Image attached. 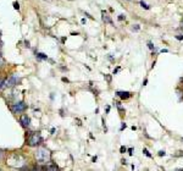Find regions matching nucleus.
Masks as SVG:
<instances>
[{"instance_id": "aec40b11", "label": "nucleus", "mask_w": 183, "mask_h": 171, "mask_svg": "<svg viewBox=\"0 0 183 171\" xmlns=\"http://www.w3.org/2000/svg\"><path fill=\"white\" fill-rule=\"evenodd\" d=\"M176 38L178 39V40H183V34H180V35H177Z\"/></svg>"}, {"instance_id": "a211bd4d", "label": "nucleus", "mask_w": 183, "mask_h": 171, "mask_svg": "<svg viewBox=\"0 0 183 171\" xmlns=\"http://www.w3.org/2000/svg\"><path fill=\"white\" fill-rule=\"evenodd\" d=\"M126 127H127V125H126V123H125V122H122V125H121V128H120V129H121V131H122V129H125Z\"/></svg>"}, {"instance_id": "f257e3e1", "label": "nucleus", "mask_w": 183, "mask_h": 171, "mask_svg": "<svg viewBox=\"0 0 183 171\" xmlns=\"http://www.w3.org/2000/svg\"><path fill=\"white\" fill-rule=\"evenodd\" d=\"M35 157H37V160L40 163H45L47 160H49L50 158V153H49V150H47L45 148H40L38 150V153L35 154Z\"/></svg>"}, {"instance_id": "423d86ee", "label": "nucleus", "mask_w": 183, "mask_h": 171, "mask_svg": "<svg viewBox=\"0 0 183 171\" xmlns=\"http://www.w3.org/2000/svg\"><path fill=\"white\" fill-rule=\"evenodd\" d=\"M20 122L22 123L23 127H28L29 126V117L27 115H22L21 119H20Z\"/></svg>"}, {"instance_id": "5701e85b", "label": "nucleus", "mask_w": 183, "mask_h": 171, "mask_svg": "<svg viewBox=\"0 0 183 171\" xmlns=\"http://www.w3.org/2000/svg\"><path fill=\"white\" fill-rule=\"evenodd\" d=\"M128 152H129V154L132 155V154H133V153H132V152H133V149H132V148H129V149H128Z\"/></svg>"}, {"instance_id": "20e7f679", "label": "nucleus", "mask_w": 183, "mask_h": 171, "mask_svg": "<svg viewBox=\"0 0 183 171\" xmlns=\"http://www.w3.org/2000/svg\"><path fill=\"white\" fill-rule=\"evenodd\" d=\"M26 108H27L26 103H24V102H18V103H16V104H14V105L11 106V110H12L14 112L18 114V112H22V111L26 110Z\"/></svg>"}, {"instance_id": "f3484780", "label": "nucleus", "mask_w": 183, "mask_h": 171, "mask_svg": "<svg viewBox=\"0 0 183 171\" xmlns=\"http://www.w3.org/2000/svg\"><path fill=\"white\" fill-rule=\"evenodd\" d=\"M14 7L16 9V10H18V9H20V5H18V3H14Z\"/></svg>"}, {"instance_id": "9b49d317", "label": "nucleus", "mask_w": 183, "mask_h": 171, "mask_svg": "<svg viewBox=\"0 0 183 171\" xmlns=\"http://www.w3.org/2000/svg\"><path fill=\"white\" fill-rule=\"evenodd\" d=\"M143 153H144V154H145L148 158H151V154L148 152V149H145V148H144V149H143Z\"/></svg>"}, {"instance_id": "7ed1b4c3", "label": "nucleus", "mask_w": 183, "mask_h": 171, "mask_svg": "<svg viewBox=\"0 0 183 171\" xmlns=\"http://www.w3.org/2000/svg\"><path fill=\"white\" fill-rule=\"evenodd\" d=\"M18 81L20 78L17 77V75H12V76H10L9 78L5 80V83H4V87H14V86H16L18 83Z\"/></svg>"}, {"instance_id": "0eeeda50", "label": "nucleus", "mask_w": 183, "mask_h": 171, "mask_svg": "<svg viewBox=\"0 0 183 171\" xmlns=\"http://www.w3.org/2000/svg\"><path fill=\"white\" fill-rule=\"evenodd\" d=\"M101 15H103V21H104V22H108V23H110V25H113L111 18L108 16V14H106L105 11H101Z\"/></svg>"}, {"instance_id": "a878e982", "label": "nucleus", "mask_w": 183, "mask_h": 171, "mask_svg": "<svg viewBox=\"0 0 183 171\" xmlns=\"http://www.w3.org/2000/svg\"><path fill=\"white\" fill-rule=\"evenodd\" d=\"M85 16H87V17H89V18H93V16H90L89 14H85Z\"/></svg>"}, {"instance_id": "b1692460", "label": "nucleus", "mask_w": 183, "mask_h": 171, "mask_svg": "<svg viewBox=\"0 0 183 171\" xmlns=\"http://www.w3.org/2000/svg\"><path fill=\"white\" fill-rule=\"evenodd\" d=\"M167 51H169L167 49H162V50H161V53H167Z\"/></svg>"}, {"instance_id": "4be33fe9", "label": "nucleus", "mask_w": 183, "mask_h": 171, "mask_svg": "<svg viewBox=\"0 0 183 171\" xmlns=\"http://www.w3.org/2000/svg\"><path fill=\"white\" fill-rule=\"evenodd\" d=\"M146 83H148V80H144V81H143V86H145Z\"/></svg>"}, {"instance_id": "393cba45", "label": "nucleus", "mask_w": 183, "mask_h": 171, "mask_svg": "<svg viewBox=\"0 0 183 171\" xmlns=\"http://www.w3.org/2000/svg\"><path fill=\"white\" fill-rule=\"evenodd\" d=\"M110 111V106H106V114H108Z\"/></svg>"}, {"instance_id": "6e6552de", "label": "nucleus", "mask_w": 183, "mask_h": 171, "mask_svg": "<svg viewBox=\"0 0 183 171\" xmlns=\"http://www.w3.org/2000/svg\"><path fill=\"white\" fill-rule=\"evenodd\" d=\"M139 4H140V6L143 7V9H145V10H150V6H149L148 4H145V3L143 1V0H140V1H139Z\"/></svg>"}, {"instance_id": "f03ea898", "label": "nucleus", "mask_w": 183, "mask_h": 171, "mask_svg": "<svg viewBox=\"0 0 183 171\" xmlns=\"http://www.w3.org/2000/svg\"><path fill=\"white\" fill-rule=\"evenodd\" d=\"M43 142V138L42 136H40V133L39 132H34L30 134V137L28 139V143H29V146H38V144H40Z\"/></svg>"}, {"instance_id": "6ab92c4d", "label": "nucleus", "mask_w": 183, "mask_h": 171, "mask_svg": "<svg viewBox=\"0 0 183 171\" xmlns=\"http://www.w3.org/2000/svg\"><path fill=\"white\" fill-rule=\"evenodd\" d=\"M4 83H5V80H0V88L4 87Z\"/></svg>"}, {"instance_id": "4468645a", "label": "nucleus", "mask_w": 183, "mask_h": 171, "mask_svg": "<svg viewBox=\"0 0 183 171\" xmlns=\"http://www.w3.org/2000/svg\"><path fill=\"white\" fill-rule=\"evenodd\" d=\"M126 150H127V149H126V147L122 146V147H121V149H120V152H121L122 154H123V153H126Z\"/></svg>"}, {"instance_id": "1a4fd4ad", "label": "nucleus", "mask_w": 183, "mask_h": 171, "mask_svg": "<svg viewBox=\"0 0 183 171\" xmlns=\"http://www.w3.org/2000/svg\"><path fill=\"white\" fill-rule=\"evenodd\" d=\"M35 55H37V58H39V59H47V55H45V54H43V53H37V54H35Z\"/></svg>"}, {"instance_id": "f8f14e48", "label": "nucleus", "mask_w": 183, "mask_h": 171, "mask_svg": "<svg viewBox=\"0 0 183 171\" xmlns=\"http://www.w3.org/2000/svg\"><path fill=\"white\" fill-rule=\"evenodd\" d=\"M148 48H149L150 50H154V49H155V46H154V44H152L151 42H149V43H148Z\"/></svg>"}, {"instance_id": "9d476101", "label": "nucleus", "mask_w": 183, "mask_h": 171, "mask_svg": "<svg viewBox=\"0 0 183 171\" xmlns=\"http://www.w3.org/2000/svg\"><path fill=\"white\" fill-rule=\"evenodd\" d=\"M104 78H105L106 81H108V83H111V80H113V78H111V76H110V75H104Z\"/></svg>"}, {"instance_id": "2eb2a0df", "label": "nucleus", "mask_w": 183, "mask_h": 171, "mask_svg": "<svg viewBox=\"0 0 183 171\" xmlns=\"http://www.w3.org/2000/svg\"><path fill=\"white\" fill-rule=\"evenodd\" d=\"M126 18V16H125V15H119V20H120V21H122V20H125Z\"/></svg>"}, {"instance_id": "ddd939ff", "label": "nucleus", "mask_w": 183, "mask_h": 171, "mask_svg": "<svg viewBox=\"0 0 183 171\" xmlns=\"http://www.w3.org/2000/svg\"><path fill=\"white\" fill-rule=\"evenodd\" d=\"M166 153H165V150H160L159 152V157H165Z\"/></svg>"}, {"instance_id": "dca6fc26", "label": "nucleus", "mask_w": 183, "mask_h": 171, "mask_svg": "<svg viewBox=\"0 0 183 171\" xmlns=\"http://www.w3.org/2000/svg\"><path fill=\"white\" fill-rule=\"evenodd\" d=\"M132 29H133V31H139V29H140V27H139V25H136V26H134V27H133V28H132Z\"/></svg>"}, {"instance_id": "39448f33", "label": "nucleus", "mask_w": 183, "mask_h": 171, "mask_svg": "<svg viewBox=\"0 0 183 171\" xmlns=\"http://www.w3.org/2000/svg\"><path fill=\"white\" fill-rule=\"evenodd\" d=\"M116 95L120 97L121 99L126 100V99H128V98L132 97V93H129V92H116Z\"/></svg>"}, {"instance_id": "412c9836", "label": "nucleus", "mask_w": 183, "mask_h": 171, "mask_svg": "<svg viewBox=\"0 0 183 171\" xmlns=\"http://www.w3.org/2000/svg\"><path fill=\"white\" fill-rule=\"evenodd\" d=\"M183 155V152H178V154H177V157H182Z\"/></svg>"}]
</instances>
